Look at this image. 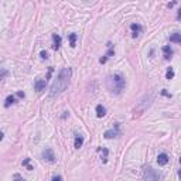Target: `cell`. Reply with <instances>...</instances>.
<instances>
[{
  "instance_id": "obj_8",
  "label": "cell",
  "mask_w": 181,
  "mask_h": 181,
  "mask_svg": "<svg viewBox=\"0 0 181 181\" xmlns=\"http://www.w3.org/2000/svg\"><path fill=\"white\" fill-rule=\"evenodd\" d=\"M108 47H109V51H108V52H106L105 55H103V57L101 58V60H99V62H101V64H105L106 61H108L109 58H111L112 55L115 54V48H113V47H112V45H111V43H108Z\"/></svg>"
},
{
  "instance_id": "obj_5",
  "label": "cell",
  "mask_w": 181,
  "mask_h": 181,
  "mask_svg": "<svg viewBox=\"0 0 181 181\" xmlns=\"http://www.w3.org/2000/svg\"><path fill=\"white\" fill-rule=\"evenodd\" d=\"M47 82H48L47 78H40V79H37L34 82V89H35V91H38V92H41V91H44V89H45Z\"/></svg>"
},
{
  "instance_id": "obj_16",
  "label": "cell",
  "mask_w": 181,
  "mask_h": 181,
  "mask_svg": "<svg viewBox=\"0 0 181 181\" xmlns=\"http://www.w3.org/2000/svg\"><path fill=\"white\" fill-rule=\"evenodd\" d=\"M82 144H84V137L81 136V134H76V136H75V143H74L75 149H79V147H82Z\"/></svg>"
},
{
  "instance_id": "obj_14",
  "label": "cell",
  "mask_w": 181,
  "mask_h": 181,
  "mask_svg": "<svg viewBox=\"0 0 181 181\" xmlns=\"http://www.w3.org/2000/svg\"><path fill=\"white\" fill-rule=\"evenodd\" d=\"M105 115H106L105 106H102V105H98V106H96V116H98V118H103Z\"/></svg>"
},
{
  "instance_id": "obj_26",
  "label": "cell",
  "mask_w": 181,
  "mask_h": 181,
  "mask_svg": "<svg viewBox=\"0 0 181 181\" xmlns=\"http://www.w3.org/2000/svg\"><path fill=\"white\" fill-rule=\"evenodd\" d=\"M6 75H7V71H6V70H3V71H2V79H3V78H4Z\"/></svg>"
},
{
  "instance_id": "obj_10",
  "label": "cell",
  "mask_w": 181,
  "mask_h": 181,
  "mask_svg": "<svg viewBox=\"0 0 181 181\" xmlns=\"http://www.w3.org/2000/svg\"><path fill=\"white\" fill-rule=\"evenodd\" d=\"M169 156L165 154V153H160L159 157H157V163H159V165H165L167 163H169Z\"/></svg>"
},
{
  "instance_id": "obj_19",
  "label": "cell",
  "mask_w": 181,
  "mask_h": 181,
  "mask_svg": "<svg viewBox=\"0 0 181 181\" xmlns=\"http://www.w3.org/2000/svg\"><path fill=\"white\" fill-rule=\"evenodd\" d=\"M165 78H167V79H173V78H174V71H173V68L170 67L169 68V71H167V74H165Z\"/></svg>"
},
{
  "instance_id": "obj_25",
  "label": "cell",
  "mask_w": 181,
  "mask_h": 181,
  "mask_svg": "<svg viewBox=\"0 0 181 181\" xmlns=\"http://www.w3.org/2000/svg\"><path fill=\"white\" fill-rule=\"evenodd\" d=\"M14 181H25V180H24V178H21L20 175H16V180H14Z\"/></svg>"
},
{
  "instance_id": "obj_17",
  "label": "cell",
  "mask_w": 181,
  "mask_h": 181,
  "mask_svg": "<svg viewBox=\"0 0 181 181\" xmlns=\"http://www.w3.org/2000/svg\"><path fill=\"white\" fill-rule=\"evenodd\" d=\"M13 103H16V96L14 95H9L6 98V102H4V106L6 108H9L10 105H13Z\"/></svg>"
},
{
  "instance_id": "obj_27",
  "label": "cell",
  "mask_w": 181,
  "mask_h": 181,
  "mask_svg": "<svg viewBox=\"0 0 181 181\" xmlns=\"http://www.w3.org/2000/svg\"><path fill=\"white\" fill-rule=\"evenodd\" d=\"M177 20H181V9L178 10V13H177Z\"/></svg>"
},
{
  "instance_id": "obj_4",
  "label": "cell",
  "mask_w": 181,
  "mask_h": 181,
  "mask_svg": "<svg viewBox=\"0 0 181 181\" xmlns=\"http://www.w3.org/2000/svg\"><path fill=\"white\" fill-rule=\"evenodd\" d=\"M144 180L146 181H160V174L156 170H153L152 167H147L144 170Z\"/></svg>"
},
{
  "instance_id": "obj_28",
  "label": "cell",
  "mask_w": 181,
  "mask_h": 181,
  "mask_svg": "<svg viewBox=\"0 0 181 181\" xmlns=\"http://www.w3.org/2000/svg\"><path fill=\"white\" fill-rule=\"evenodd\" d=\"M174 4H175V2H171V3H169V4H167V7H169V9H171V7L174 6Z\"/></svg>"
},
{
  "instance_id": "obj_7",
  "label": "cell",
  "mask_w": 181,
  "mask_h": 181,
  "mask_svg": "<svg viewBox=\"0 0 181 181\" xmlns=\"http://www.w3.org/2000/svg\"><path fill=\"white\" fill-rule=\"evenodd\" d=\"M119 123H116L115 124V129H111V130H106L105 132V134L103 136L106 137V139H112V137H118L119 136Z\"/></svg>"
},
{
  "instance_id": "obj_23",
  "label": "cell",
  "mask_w": 181,
  "mask_h": 181,
  "mask_svg": "<svg viewBox=\"0 0 181 181\" xmlns=\"http://www.w3.org/2000/svg\"><path fill=\"white\" fill-rule=\"evenodd\" d=\"M29 163H30V159H24L23 160V165H25V167H29Z\"/></svg>"
},
{
  "instance_id": "obj_20",
  "label": "cell",
  "mask_w": 181,
  "mask_h": 181,
  "mask_svg": "<svg viewBox=\"0 0 181 181\" xmlns=\"http://www.w3.org/2000/svg\"><path fill=\"white\" fill-rule=\"evenodd\" d=\"M40 55H41V58H43V60H47V58H48L47 51H41V54H40Z\"/></svg>"
},
{
  "instance_id": "obj_3",
  "label": "cell",
  "mask_w": 181,
  "mask_h": 181,
  "mask_svg": "<svg viewBox=\"0 0 181 181\" xmlns=\"http://www.w3.org/2000/svg\"><path fill=\"white\" fill-rule=\"evenodd\" d=\"M152 101H153V95H152V93H150L149 96H147V95L144 96V99H142V101H140V103L137 105V108L134 109V116H139V115L143 113V112L150 106Z\"/></svg>"
},
{
  "instance_id": "obj_15",
  "label": "cell",
  "mask_w": 181,
  "mask_h": 181,
  "mask_svg": "<svg viewBox=\"0 0 181 181\" xmlns=\"http://www.w3.org/2000/svg\"><path fill=\"white\" fill-rule=\"evenodd\" d=\"M170 43H177V44H181V34L180 33H174V34L170 35Z\"/></svg>"
},
{
  "instance_id": "obj_12",
  "label": "cell",
  "mask_w": 181,
  "mask_h": 181,
  "mask_svg": "<svg viewBox=\"0 0 181 181\" xmlns=\"http://www.w3.org/2000/svg\"><path fill=\"white\" fill-rule=\"evenodd\" d=\"M130 29H132V31H133V34H132V35H133L134 38H136L137 35H139V33L143 30V29H142V25H140V24H134V23L130 25Z\"/></svg>"
},
{
  "instance_id": "obj_9",
  "label": "cell",
  "mask_w": 181,
  "mask_h": 181,
  "mask_svg": "<svg viewBox=\"0 0 181 181\" xmlns=\"http://www.w3.org/2000/svg\"><path fill=\"white\" fill-rule=\"evenodd\" d=\"M98 153H101V160H102V163H106V161H108L109 150L106 149V147H98Z\"/></svg>"
},
{
  "instance_id": "obj_6",
  "label": "cell",
  "mask_w": 181,
  "mask_h": 181,
  "mask_svg": "<svg viewBox=\"0 0 181 181\" xmlns=\"http://www.w3.org/2000/svg\"><path fill=\"white\" fill-rule=\"evenodd\" d=\"M43 159H44L45 161H48V163H54L55 161L54 152H52L51 149H45L44 152H43Z\"/></svg>"
},
{
  "instance_id": "obj_24",
  "label": "cell",
  "mask_w": 181,
  "mask_h": 181,
  "mask_svg": "<svg viewBox=\"0 0 181 181\" xmlns=\"http://www.w3.org/2000/svg\"><path fill=\"white\" fill-rule=\"evenodd\" d=\"M51 181H62V178H61L60 175H55V177H52V180Z\"/></svg>"
},
{
  "instance_id": "obj_18",
  "label": "cell",
  "mask_w": 181,
  "mask_h": 181,
  "mask_svg": "<svg viewBox=\"0 0 181 181\" xmlns=\"http://www.w3.org/2000/svg\"><path fill=\"white\" fill-rule=\"evenodd\" d=\"M76 38H78V35L75 34V33H72V34H70V45L71 47H75V41H76Z\"/></svg>"
},
{
  "instance_id": "obj_13",
  "label": "cell",
  "mask_w": 181,
  "mask_h": 181,
  "mask_svg": "<svg viewBox=\"0 0 181 181\" xmlns=\"http://www.w3.org/2000/svg\"><path fill=\"white\" fill-rule=\"evenodd\" d=\"M163 52H164V58H165V60H170V58H171L173 50H171V47H170V45H164V47H163Z\"/></svg>"
},
{
  "instance_id": "obj_1",
  "label": "cell",
  "mask_w": 181,
  "mask_h": 181,
  "mask_svg": "<svg viewBox=\"0 0 181 181\" xmlns=\"http://www.w3.org/2000/svg\"><path fill=\"white\" fill-rule=\"evenodd\" d=\"M71 75H72V70L71 68L61 70V72L57 76V79L54 81V84L50 88V96H58L60 93H62L68 88V85H70Z\"/></svg>"
},
{
  "instance_id": "obj_21",
  "label": "cell",
  "mask_w": 181,
  "mask_h": 181,
  "mask_svg": "<svg viewBox=\"0 0 181 181\" xmlns=\"http://www.w3.org/2000/svg\"><path fill=\"white\" fill-rule=\"evenodd\" d=\"M16 96H17V98H24V92H23V91H19V92H17L16 93Z\"/></svg>"
},
{
  "instance_id": "obj_30",
  "label": "cell",
  "mask_w": 181,
  "mask_h": 181,
  "mask_svg": "<svg viewBox=\"0 0 181 181\" xmlns=\"http://www.w3.org/2000/svg\"><path fill=\"white\" fill-rule=\"evenodd\" d=\"M180 164H181V157H180Z\"/></svg>"
},
{
  "instance_id": "obj_29",
  "label": "cell",
  "mask_w": 181,
  "mask_h": 181,
  "mask_svg": "<svg viewBox=\"0 0 181 181\" xmlns=\"http://www.w3.org/2000/svg\"><path fill=\"white\" fill-rule=\"evenodd\" d=\"M178 177H180V180H181V170L178 171Z\"/></svg>"
},
{
  "instance_id": "obj_2",
  "label": "cell",
  "mask_w": 181,
  "mask_h": 181,
  "mask_svg": "<svg viewBox=\"0 0 181 181\" xmlns=\"http://www.w3.org/2000/svg\"><path fill=\"white\" fill-rule=\"evenodd\" d=\"M106 85H108V89L111 91V92L119 95V93H122V91L124 89V86H126V81H124V78L120 75V74H115V75L108 76Z\"/></svg>"
},
{
  "instance_id": "obj_22",
  "label": "cell",
  "mask_w": 181,
  "mask_h": 181,
  "mask_svg": "<svg viewBox=\"0 0 181 181\" xmlns=\"http://www.w3.org/2000/svg\"><path fill=\"white\" fill-rule=\"evenodd\" d=\"M161 93H163V95H164V96H167V98H171V93H169V92H167V91H165V89H163V91H161Z\"/></svg>"
},
{
  "instance_id": "obj_11",
  "label": "cell",
  "mask_w": 181,
  "mask_h": 181,
  "mask_svg": "<svg viewBox=\"0 0 181 181\" xmlns=\"http://www.w3.org/2000/svg\"><path fill=\"white\" fill-rule=\"evenodd\" d=\"M52 41H54V44H52V48L54 50H60V47H61V37L58 34H52Z\"/></svg>"
}]
</instances>
